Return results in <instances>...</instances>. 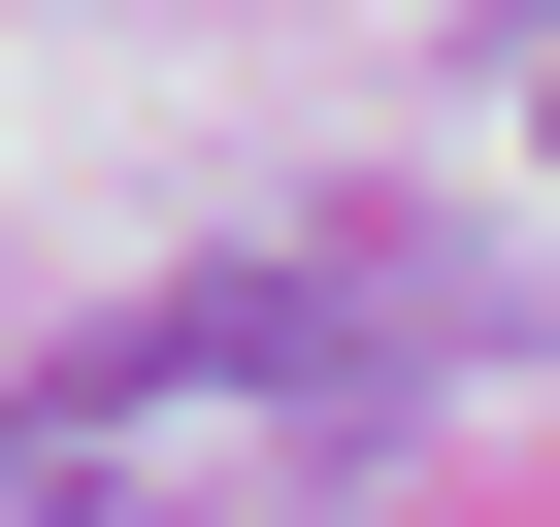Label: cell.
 <instances>
[{"mask_svg":"<svg viewBox=\"0 0 560 527\" xmlns=\"http://www.w3.org/2000/svg\"><path fill=\"white\" fill-rule=\"evenodd\" d=\"M396 363H429V297H396V264H198V297H132V330H67L34 396H0V494H34V527L298 494L330 429H396Z\"/></svg>","mask_w":560,"mask_h":527,"instance_id":"cell-1","label":"cell"},{"mask_svg":"<svg viewBox=\"0 0 560 527\" xmlns=\"http://www.w3.org/2000/svg\"><path fill=\"white\" fill-rule=\"evenodd\" d=\"M527 132H560V34H527Z\"/></svg>","mask_w":560,"mask_h":527,"instance_id":"cell-2","label":"cell"}]
</instances>
